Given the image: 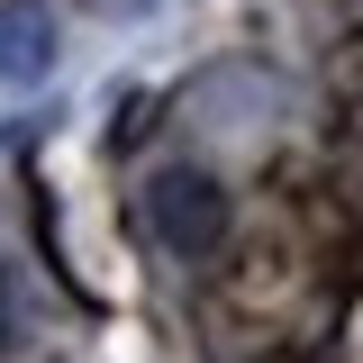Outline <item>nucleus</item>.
Returning <instances> with one entry per match:
<instances>
[{
	"instance_id": "nucleus-1",
	"label": "nucleus",
	"mask_w": 363,
	"mask_h": 363,
	"mask_svg": "<svg viewBox=\"0 0 363 363\" xmlns=\"http://www.w3.org/2000/svg\"><path fill=\"white\" fill-rule=\"evenodd\" d=\"M145 218H155V236H164L173 255H209V245L227 236V191L209 173H155Z\"/></svg>"
},
{
	"instance_id": "nucleus-2",
	"label": "nucleus",
	"mask_w": 363,
	"mask_h": 363,
	"mask_svg": "<svg viewBox=\"0 0 363 363\" xmlns=\"http://www.w3.org/2000/svg\"><path fill=\"white\" fill-rule=\"evenodd\" d=\"M55 64V18L37 0H0V82H37Z\"/></svg>"
}]
</instances>
